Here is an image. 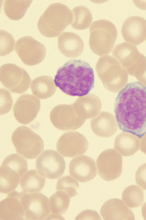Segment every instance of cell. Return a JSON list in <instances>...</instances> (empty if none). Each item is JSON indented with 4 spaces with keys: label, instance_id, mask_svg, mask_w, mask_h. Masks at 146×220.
Segmentation results:
<instances>
[{
    "label": "cell",
    "instance_id": "obj_9",
    "mask_svg": "<svg viewBox=\"0 0 146 220\" xmlns=\"http://www.w3.org/2000/svg\"><path fill=\"white\" fill-rule=\"evenodd\" d=\"M96 163L99 175L105 181L114 180L122 173V157L114 149H109L102 152L98 156Z\"/></svg>",
    "mask_w": 146,
    "mask_h": 220
},
{
    "label": "cell",
    "instance_id": "obj_35",
    "mask_svg": "<svg viewBox=\"0 0 146 220\" xmlns=\"http://www.w3.org/2000/svg\"><path fill=\"white\" fill-rule=\"evenodd\" d=\"M134 4L139 8L143 10H146V1H133Z\"/></svg>",
    "mask_w": 146,
    "mask_h": 220
},
{
    "label": "cell",
    "instance_id": "obj_5",
    "mask_svg": "<svg viewBox=\"0 0 146 220\" xmlns=\"http://www.w3.org/2000/svg\"><path fill=\"white\" fill-rule=\"evenodd\" d=\"M28 170L26 159L14 153L7 156L0 167V192L9 193L15 190L21 179Z\"/></svg>",
    "mask_w": 146,
    "mask_h": 220
},
{
    "label": "cell",
    "instance_id": "obj_6",
    "mask_svg": "<svg viewBox=\"0 0 146 220\" xmlns=\"http://www.w3.org/2000/svg\"><path fill=\"white\" fill-rule=\"evenodd\" d=\"M11 139L17 152L28 159L36 158L44 149L42 139L26 126L17 128L13 133Z\"/></svg>",
    "mask_w": 146,
    "mask_h": 220
},
{
    "label": "cell",
    "instance_id": "obj_12",
    "mask_svg": "<svg viewBox=\"0 0 146 220\" xmlns=\"http://www.w3.org/2000/svg\"><path fill=\"white\" fill-rule=\"evenodd\" d=\"M50 119L55 127L64 131L77 129L85 121L78 116L73 107L67 105H60L54 107L50 112Z\"/></svg>",
    "mask_w": 146,
    "mask_h": 220
},
{
    "label": "cell",
    "instance_id": "obj_27",
    "mask_svg": "<svg viewBox=\"0 0 146 220\" xmlns=\"http://www.w3.org/2000/svg\"><path fill=\"white\" fill-rule=\"evenodd\" d=\"M122 199L125 204L130 208L140 207L144 200L143 191L137 185H130L123 192Z\"/></svg>",
    "mask_w": 146,
    "mask_h": 220
},
{
    "label": "cell",
    "instance_id": "obj_34",
    "mask_svg": "<svg viewBox=\"0 0 146 220\" xmlns=\"http://www.w3.org/2000/svg\"><path fill=\"white\" fill-rule=\"evenodd\" d=\"M140 149L143 153L146 155V134L140 139Z\"/></svg>",
    "mask_w": 146,
    "mask_h": 220
},
{
    "label": "cell",
    "instance_id": "obj_28",
    "mask_svg": "<svg viewBox=\"0 0 146 220\" xmlns=\"http://www.w3.org/2000/svg\"><path fill=\"white\" fill-rule=\"evenodd\" d=\"M101 106L99 102H77L74 108L78 116L86 120L96 116L100 110Z\"/></svg>",
    "mask_w": 146,
    "mask_h": 220
},
{
    "label": "cell",
    "instance_id": "obj_11",
    "mask_svg": "<svg viewBox=\"0 0 146 220\" xmlns=\"http://www.w3.org/2000/svg\"><path fill=\"white\" fill-rule=\"evenodd\" d=\"M21 201L26 219H45L50 214L49 199L42 193H25Z\"/></svg>",
    "mask_w": 146,
    "mask_h": 220
},
{
    "label": "cell",
    "instance_id": "obj_22",
    "mask_svg": "<svg viewBox=\"0 0 146 220\" xmlns=\"http://www.w3.org/2000/svg\"><path fill=\"white\" fill-rule=\"evenodd\" d=\"M53 79L44 75L38 77L32 81L31 89L33 94L40 99H45L52 96L56 90Z\"/></svg>",
    "mask_w": 146,
    "mask_h": 220
},
{
    "label": "cell",
    "instance_id": "obj_15",
    "mask_svg": "<svg viewBox=\"0 0 146 220\" xmlns=\"http://www.w3.org/2000/svg\"><path fill=\"white\" fill-rule=\"evenodd\" d=\"M69 169L71 176L82 183L92 180L97 174L94 160L85 155L73 158L70 163Z\"/></svg>",
    "mask_w": 146,
    "mask_h": 220
},
{
    "label": "cell",
    "instance_id": "obj_10",
    "mask_svg": "<svg viewBox=\"0 0 146 220\" xmlns=\"http://www.w3.org/2000/svg\"><path fill=\"white\" fill-rule=\"evenodd\" d=\"M36 166L37 170L42 176L54 179L63 175L66 164L64 158L56 151L46 150L36 159Z\"/></svg>",
    "mask_w": 146,
    "mask_h": 220
},
{
    "label": "cell",
    "instance_id": "obj_21",
    "mask_svg": "<svg viewBox=\"0 0 146 220\" xmlns=\"http://www.w3.org/2000/svg\"><path fill=\"white\" fill-rule=\"evenodd\" d=\"M140 139L139 137L131 133L123 132L116 137L114 148L121 155L130 156L139 150Z\"/></svg>",
    "mask_w": 146,
    "mask_h": 220
},
{
    "label": "cell",
    "instance_id": "obj_13",
    "mask_svg": "<svg viewBox=\"0 0 146 220\" xmlns=\"http://www.w3.org/2000/svg\"><path fill=\"white\" fill-rule=\"evenodd\" d=\"M89 146L85 137L77 131L64 133L56 143L57 150L63 156L73 157L84 153Z\"/></svg>",
    "mask_w": 146,
    "mask_h": 220
},
{
    "label": "cell",
    "instance_id": "obj_7",
    "mask_svg": "<svg viewBox=\"0 0 146 220\" xmlns=\"http://www.w3.org/2000/svg\"><path fill=\"white\" fill-rule=\"evenodd\" d=\"M0 81L10 92L18 94L25 92L29 87L31 79L23 68L13 64L6 63L0 69Z\"/></svg>",
    "mask_w": 146,
    "mask_h": 220
},
{
    "label": "cell",
    "instance_id": "obj_32",
    "mask_svg": "<svg viewBox=\"0 0 146 220\" xmlns=\"http://www.w3.org/2000/svg\"><path fill=\"white\" fill-rule=\"evenodd\" d=\"M135 179L137 184L146 190V163L138 168L136 172Z\"/></svg>",
    "mask_w": 146,
    "mask_h": 220
},
{
    "label": "cell",
    "instance_id": "obj_33",
    "mask_svg": "<svg viewBox=\"0 0 146 220\" xmlns=\"http://www.w3.org/2000/svg\"><path fill=\"white\" fill-rule=\"evenodd\" d=\"M76 219H101L98 213L95 211L86 210L79 213Z\"/></svg>",
    "mask_w": 146,
    "mask_h": 220
},
{
    "label": "cell",
    "instance_id": "obj_2",
    "mask_svg": "<svg viewBox=\"0 0 146 220\" xmlns=\"http://www.w3.org/2000/svg\"><path fill=\"white\" fill-rule=\"evenodd\" d=\"M94 74L88 62L71 60L59 68L54 80L56 85L65 93L72 96L88 94L93 88Z\"/></svg>",
    "mask_w": 146,
    "mask_h": 220
},
{
    "label": "cell",
    "instance_id": "obj_14",
    "mask_svg": "<svg viewBox=\"0 0 146 220\" xmlns=\"http://www.w3.org/2000/svg\"><path fill=\"white\" fill-rule=\"evenodd\" d=\"M40 107V101L38 98L32 95L23 94L18 99L14 105V117L19 123L28 124L36 118Z\"/></svg>",
    "mask_w": 146,
    "mask_h": 220
},
{
    "label": "cell",
    "instance_id": "obj_29",
    "mask_svg": "<svg viewBox=\"0 0 146 220\" xmlns=\"http://www.w3.org/2000/svg\"><path fill=\"white\" fill-rule=\"evenodd\" d=\"M79 187V184L76 180L72 176L68 175L61 177L58 179L56 186V190L64 191L71 198L77 194L76 189Z\"/></svg>",
    "mask_w": 146,
    "mask_h": 220
},
{
    "label": "cell",
    "instance_id": "obj_26",
    "mask_svg": "<svg viewBox=\"0 0 146 220\" xmlns=\"http://www.w3.org/2000/svg\"><path fill=\"white\" fill-rule=\"evenodd\" d=\"M71 198L64 191H57L49 199L51 213L61 215L65 213L68 208Z\"/></svg>",
    "mask_w": 146,
    "mask_h": 220
},
{
    "label": "cell",
    "instance_id": "obj_30",
    "mask_svg": "<svg viewBox=\"0 0 146 220\" xmlns=\"http://www.w3.org/2000/svg\"><path fill=\"white\" fill-rule=\"evenodd\" d=\"M0 31V55L3 56L13 51L15 41L12 35L7 32L3 30Z\"/></svg>",
    "mask_w": 146,
    "mask_h": 220
},
{
    "label": "cell",
    "instance_id": "obj_36",
    "mask_svg": "<svg viewBox=\"0 0 146 220\" xmlns=\"http://www.w3.org/2000/svg\"><path fill=\"white\" fill-rule=\"evenodd\" d=\"M142 214L143 219L146 220V202L142 206Z\"/></svg>",
    "mask_w": 146,
    "mask_h": 220
},
{
    "label": "cell",
    "instance_id": "obj_19",
    "mask_svg": "<svg viewBox=\"0 0 146 220\" xmlns=\"http://www.w3.org/2000/svg\"><path fill=\"white\" fill-rule=\"evenodd\" d=\"M58 45L60 52L70 58L79 56L84 47L82 39L77 34L72 32L63 33L58 38Z\"/></svg>",
    "mask_w": 146,
    "mask_h": 220
},
{
    "label": "cell",
    "instance_id": "obj_1",
    "mask_svg": "<svg viewBox=\"0 0 146 220\" xmlns=\"http://www.w3.org/2000/svg\"><path fill=\"white\" fill-rule=\"evenodd\" d=\"M114 112L120 130L141 139L146 134V87L138 81L127 84L116 98Z\"/></svg>",
    "mask_w": 146,
    "mask_h": 220
},
{
    "label": "cell",
    "instance_id": "obj_18",
    "mask_svg": "<svg viewBox=\"0 0 146 220\" xmlns=\"http://www.w3.org/2000/svg\"><path fill=\"white\" fill-rule=\"evenodd\" d=\"M100 213L104 220H134L131 210L121 199L108 200L102 205Z\"/></svg>",
    "mask_w": 146,
    "mask_h": 220
},
{
    "label": "cell",
    "instance_id": "obj_25",
    "mask_svg": "<svg viewBox=\"0 0 146 220\" xmlns=\"http://www.w3.org/2000/svg\"><path fill=\"white\" fill-rule=\"evenodd\" d=\"M73 18L71 26L76 30H83L89 27L92 20V14L86 7L80 5L74 8L72 11Z\"/></svg>",
    "mask_w": 146,
    "mask_h": 220
},
{
    "label": "cell",
    "instance_id": "obj_8",
    "mask_svg": "<svg viewBox=\"0 0 146 220\" xmlns=\"http://www.w3.org/2000/svg\"><path fill=\"white\" fill-rule=\"evenodd\" d=\"M15 50L22 62L29 66L37 65L44 59L46 48L42 43L30 36H25L16 42Z\"/></svg>",
    "mask_w": 146,
    "mask_h": 220
},
{
    "label": "cell",
    "instance_id": "obj_31",
    "mask_svg": "<svg viewBox=\"0 0 146 220\" xmlns=\"http://www.w3.org/2000/svg\"><path fill=\"white\" fill-rule=\"evenodd\" d=\"M0 114L9 112L13 105V99L10 93L4 88L0 89Z\"/></svg>",
    "mask_w": 146,
    "mask_h": 220
},
{
    "label": "cell",
    "instance_id": "obj_23",
    "mask_svg": "<svg viewBox=\"0 0 146 220\" xmlns=\"http://www.w3.org/2000/svg\"><path fill=\"white\" fill-rule=\"evenodd\" d=\"M45 181V177L37 170L31 169L27 171L22 177L20 186L26 193H36L42 190L44 186Z\"/></svg>",
    "mask_w": 146,
    "mask_h": 220
},
{
    "label": "cell",
    "instance_id": "obj_4",
    "mask_svg": "<svg viewBox=\"0 0 146 220\" xmlns=\"http://www.w3.org/2000/svg\"><path fill=\"white\" fill-rule=\"evenodd\" d=\"M89 31V45L94 53L103 55L112 51L117 36L116 28L112 23L104 19L94 21Z\"/></svg>",
    "mask_w": 146,
    "mask_h": 220
},
{
    "label": "cell",
    "instance_id": "obj_20",
    "mask_svg": "<svg viewBox=\"0 0 146 220\" xmlns=\"http://www.w3.org/2000/svg\"><path fill=\"white\" fill-rule=\"evenodd\" d=\"M93 132L99 136L107 138L113 135L117 131L118 124L114 116L111 113L101 112L90 121Z\"/></svg>",
    "mask_w": 146,
    "mask_h": 220
},
{
    "label": "cell",
    "instance_id": "obj_17",
    "mask_svg": "<svg viewBox=\"0 0 146 220\" xmlns=\"http://www.w3.org/2000/svg\"><path fill=\"white\" fill-rule=\"evenodd\" d=\"M25 192L14 190L0 202V220H23L24 215L21 198Z\"/></svg>",
    "mask_w": 146,
    "mask_h": 220
},
{
    "label": "cell",
    "instance_id": "obj_24",
    "mask_svg": "<svg viewBox=\"0 0 146 220\" xmlns=\"http://www.w3.org/2000/svg\"><path fill=\"white\" fill-rule=\"evenodd\" d=\"M32 0H6L3 10L6 16L13 20H18L25 15Z\"/></svg>",
    "mask_w": 146,
    "mask_h": 220
},
{
    "label": "cell",
    "instance_id": "obj_16",
    "mask_svg": "<svg viewBox=\"0 0 146 220\" xmlns=\"http://www.w3.org/2000/svg\"><path fill=\"white\" fill-rule=\"evenodd\" d=\"M121 33L125 41L135 45L140 44L146 38V20L139 16L129 17L124 21Z\"/></svg>",
    "mask_w": 146,
    "mask_h": 220
},
{
    "label": "cell",
    "instance_id": "obj_3",
    "mask_svg": "<svg viewBox=\"0 0 146 220\" xmlns=\"http://www.w3.org/2000/svg\"><path fill=\"white\" fill-rule=\"evenodd\" d=\"M72 11L66 5L56 3L49 5L40 17L37 27L40 33L47 37L59 35L72 23Z\"/></svg>",
    "mask_w": 146,
    "mask_h": 220
}]
</instances>
